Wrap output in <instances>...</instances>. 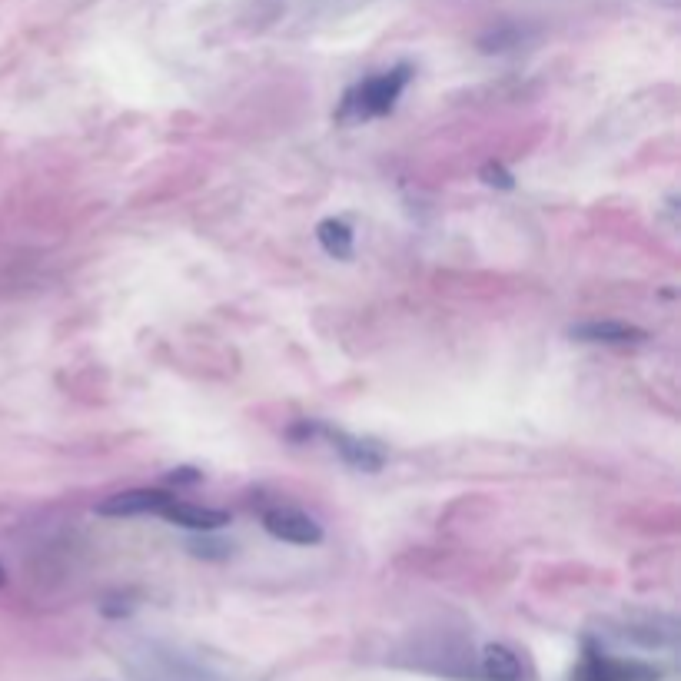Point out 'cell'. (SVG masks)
<instances>
[{"mask_svg":"<svg viewBox=\"0 0 681 681\" xmlns=\"http://www.w3.org/2000/svg\"><path fill=\"white\" fill-rule=\"evenodd\" d=\"M319 436H326L333 442V449L343 456L346 466H353L359 472H379L386 466V449L379 446L376 439L349 436L343 429H326V426H319Z\"/></svg>","mask_w":681,"mask_h":681,"instance_id":"obj_4","label":"cell"},{"mask_svg":"<svg viewBox=\"0 0 681 681\" xmlns=\"http://www.w3.org/2000/svg\"><path fill=\"white\" fill-rule=\"evenodd\" d=\"M412 80V67L409 64H399L386 70V74H376L363 80V84H356L353 90H346L343 97V107L336 110V120L339 123H363V120H373V117H383L392 107H396V100L402 97V90L409 87Z\"/></svg>","mask_w":681,"mask_h":681,"instance_id":"obj_1","label":"cell"},{"mask_svg":"<svg viewBox=\"0 0 681 681\" xmlns=\"http://www.w3.org/2000/svg\"><path fill=\"white\" fill-rule=\"evenodd\" d=\"M479 177L486 187H495V190H512L515 187V177L502 167V163H486V167L479 170Z\"/></svg>","mask_w":681,"mask_h":681,"instance_id":"obj_10","label":"cell"},{"mask_svg":"<svg viewBox=\"0 0 681 681\" xmlns=\"http://www.w3.org/2000/svg\"><path fill=\"white\" fill-rule=\"evenodd\" d=\"M170 479L173 482H200V472H196V469H177Z\"/></svg>","mask_w":681,"mask_h":681,"instance_id":"obj_12","label":"cell"},{"mask_svg":"<svg viewBox=\"0 0 681 681\" xmlns=\"http://www.w3.org/2000/svg\"><path fill=\"white\" fill-rule=\"evenodd\" d=\"M7 585V572H4V565H0V588Z\"/></svg>","mask_w":681,"mask_h":681,"instance_id":"obj_13","label":"cell"},{"mask_svg":"<svg viewBox=\"0 0 681 681\" xmlns=\"http://www.w3.org/2000/svg\"><path fill=\"white\" fill-rule=\"evenodd\" d=\"M263 529L280 542L290 545H319L323 542V525L313 515L293 509V505H273L263 512Z\"/></svg>","mask_w":681,"mask_h":681,"instance_id":"obj_2","label":"cell"},{"mask_svg":"<svg viewBox=\"0 0 681 681\" xmlns=\"http://www.w3.org/2000/svg\"><path fill=\"white\" fill-rule=\"evenodd\" d=\"M173 499L170 492L163 489H130V492H117L110 499H103L97 505V515H107V519H133V515H160L163 505Z\"/></svg>","mask_w":681,"mask_h":681,"instance_id":"obj_5","label":"cell"},{"mask_svg":"<svg viewBox=\"0 0 681 681\" xmlns=\"http://www.w3.org/2000/svg\"><path fill=\"white\" fill-rule=\"evenodd\" d=\"M569 336L579 339V343H595V346H632L648 339L645 329L622 323V319H588V323L572 326Z\"/></svg>","mask_w":681,"mask_h":681,"instance_id":"obj_6","label":"cell"},{"mask_svg":"<svg viewBox=\"0 0 681 681\" xmlns=\"http://www.w3.org/2000/svg\"><path fill=\"white\" fill-rule=\"evenodd\" d=\"M572 681H658V672L638 662H622V658L602 655L595 648L585 652V662L579 665V672L572 675Z\"/></svg>","mask_w":681,"mask_h":681,"instance_id":"obj_3","label":"cell"},{"mask_svg":"<svg viewBox=\"0 0 681 681\" xmlns=\"http://www.w3.org/2000/svg\"><path fill=\"white\" fill-rule=\"evenodd\" d=\"M190 552L196 559H230V545L226 542H216V539H196L190 542Z\"/></svg>","mask_w":681,"mask_h":681,"instance_id":"obj_11","label":"cell"},{"mask_svg":"<svg viewBox=\"0 0 681 681\" xmlns=\"http://www.w3.org/2000/svg\"><path fill=\"white\" fill-rule=\"evenodd\" d=\"M160 515L170 525H180V529H190V532H216V529H223V525H230V512L210 509V505L177 502V499H170L163 505Z\"/></svg>","mask_w":681,"mask_h":681,"instance_id":"obj_7","label":"cell"},{"mask_svg":"<svg viewBox=\"0 0 681 681\" xmlns=\"http://www.w3.org/2000/svg\"><path fill=\"white\" fill-rule=\"evenodd\" d=\"M482 675L489 681H522V662L512 648L486 645L482 648Z\"/></svg>","mask_w":681,"mask_h":681,"instance_id":"obj_9","label":"cell"},{"mask_svg":"<svg viewBox=\"0 0 681 681\" xmlns=\"http://www.w3.org/2000/svg\"><path fill=\"white\" fill-rule=\"evenodd\" d=\"M316 240H319V246H323L329 256H333V260H353L356 236H353V230H349V223L333 220V216H329V220H323L316 226Z\"/></svg>","mask_w":681,"mask_h":681,"instance_id":"obj_8","label":"cell"}]
</instances>
